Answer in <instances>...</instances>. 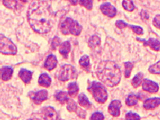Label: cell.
I'll use <instances>...</instances> for the list:
<instances>
[{
	"mask_svg": "<svg viewBox=\"0 0 160 120\" xmlns=\"http://www.w3.org/2000/svg\"><path fill=\"white\" fill-rule=\"evenodd\" d=\"M51 11L47 2H35L29 7L28 19L33 30L39 34H45L52 28Z\"/></svg>",
	"mask_w": 160,
	"mask_h": 120,
	"instance_id": "1",
	"label": "cell"
},
{
	"mask_svg": "<svg viewBox=\"0 0 160 120\" xmlns=\"http://www.w3.org/2000/svg\"><path fill=\"white\" fill-rule=\"evenodd\" d=\"M97 75L102 83L108 86H115L121 81V70L115 62L102 61L98 65Z\"/></svg>",
	"mask_w": 160,
	"mask_h": 120,
	"instance_id": "2",
	"label": "cell"
},
{
	"mask_svg": "<svg viewBox=\"0 0 160 120\" xmlns=\"http://www.w3.org/2000/svg\"><path fill=\"white\" fill-rule=\"evenodd\" d=\"M60 29L64 35L71 34V35L77 36L81 33L82 27L81 25L79 24V23L73 20L72 18H67L61 24Z\"/></svg>",
	"mask_w": 160,
	"mask_h": 120,
	"instance_id": "3",
	"label": "cell"
},
{
	"mask_svg": "<svg viewBox=\"0 0 160 120\" xmlns=\"http://www.w3.org/2000/svg\"><path fill=\"white\" fill-rule=\"evenodd\" d=\"M88 89L91 92L94 98L99 103H104L107 100L108 94L105 87L100 83L94 81L91 83Z\"/></svg>",
	"mask_w": 160,
	"mask_h": 120,
	"instance_id": "4",
	"label": "cell"
},
{
	"mask_svg": "<svg viewBox=\"0 0 160 120\" xmlns=\"http://www.w3.org/2000/svg\"><path fill=\"white\" fill-rule=\"evenodd\" d=\"M17 52V47L12 41L3 35H0V53L5 55H14Z\"/></svg>",
	"mask_w": 160,
	"mask_h": 120,
	"instance_id": "5",
	"label": "cell"
},
{
	"mask_svg": "<svg viewBox=\"0 0 160 120\" xmlns=\"http://www.w3.org/2000/svg\"><path fill=\"white\" fill-rule=\"evenodd\" d=\"M77 76V71L73 66L70 65H64L60 68L58 73V80L62 81H67L69 79H73Z\"/></svg>",
	"mask_w": 160,
	"mask_h": 120,
	"instance_id": "6",
	"label": "cell"
},
{
	"mask_svg": "<svg viewBox=\"0 0 160 120\" xmlns=\"http://www.w3.org/2000/svg\"><path fill=\"white\" fill-rule=\"evenodd\" d=\"M42 115L43 118L45 120H58V113L56 111V110L52 107H43L42 110Z\"/></svg>",
	"mask_w": 160,
	"mask_h": 120,
	"instance_id": "7",
	"label": "cell"
},
{
	"mask_svg": "<svg viewBox=\"0 0 160 120\" xmlns=\"http://www.w3.org/2000/svg\"><path fill=\"white\" fill-rule=\"evenodd\" d=\"M30 97L36 104H40L42 102L48 98V92L47 90H40L36 92L30 93Z\"/></svg>",
	"mask_w": 160,
	"mask_h": 120,
	"instance_id": "8",
	"label": "cell"
},
{
	"mask_svg": "<svg viewBox=\"0 0 160 120\" xmlns=\"http://www.w3.org/2000/svg\"><path fill=\"white\" fill-rule=\"evenodd\" d=\"M100 10L102 14L108 17V18H114L117 14V10L112 4L109 3H105L100 6Z\"/></svg>",
	"mask_w": 160,
	"mask_h": 120,
	"instance_id": "9",
	"label": "cell"
},
{
	"mask_svg": "<svg viewBox=\"0 0 160 120\" xmlns=\"http://www.w3.org/2000/svg\"><path fill=\"white\" fill-rule=\"evenodd\" d=\"M143 90L149 92L150 93H155L159 90V86L155 82L150 81V80H144L142 83Z\"/></svg>",
	"mask_w": 160,
	"mask_h": 120,
	"instance_id": "10",
	"label": "cell"
},
{
	"mask_svg": "<svg viewBox=\"0 0 160 120\" xmlns=\"http://www.w3.org/2000/svg\"><path fill=\"white\" fill-rule=\"evenodd\" d=\"M116 26L119 28L120 29H123L125 27H130L132 29V31L135 33H136L137 35H142L143 34V29L142 27L138 26H132V25L127 24L125 22H123V20H118L116 22Z\"/></svg>",
	"mask_w": 160,
	"mask_h": 120,
	"instance_id": "11",
	"label": "cell"
},
{
	"mask_svg": "<svg viewBox=\"0 0 160 120\" xmlns=\"http://www.w3.org/2000/svg\"><path fill=\"white\" fill-rule=\"evenodd\" d=\"M121 103L120 101H112L111 104L108 106V113L113 116V117H118L120 115V109H121Z\"/></svg>",
	"mask_w": 160,
	"mask_h": 120,
	"instance_id": "12",
	"label": "cell"
},
{
	"mask_svg": "<svg viewBox=\"0 0 160 120\" xmlns=\"http://www.w3.org/2000/svg\"><path fill=\"white\" fill-rule=\"evenodd\" d=\"M137 40L139 41H142L145 46H149L151 47L152 49H153L154 50L158 51L160 50V42L158 41L157 39H152V38H150V39H149V40L146 41V40L140 39H138V38H137Z\"/></svg>",
	"mask_w": 160,
	"mask_h": 120,
	"instance_id": "13",
	"label": "cell"
},
{
	"mask_svg": "<svg viewBox=\"0 0 160 120\" xmlns=\"http://www.w3.org/2000/svg\"><path fill=\"white\" fill-rule=\"evenodd\" d=\"M58 64V61H57V58L56 56L51 54L47 57V60L45 61L44 63V68L46 69L49 70V71H52L57 66Z\"/></svg>",
	"mask_w": 160,
	"mask_h": 120,
	"instance_id": "14",
	"label": "cell"
},
{
	"mask_svg": "<svg viewBox=\"0 0 160 120\" xmlns=\"http://www.w3.org/2000/svg\"><path fill=\"white\" fill-rule=\"evenodd\" d=\"M13 74V68L9 66H3L0 69V77L2 81H7L10 80Z\"/></svg>",
	"mask_w": 160,
	"mask_h": 120,
	"instance_id": "15",
	"label": "cell"
},
{
	"mask_svg": "<svg viewBox=\"0 0 160 120\" xmlns=\"http://www.w3.org/2000/svg\"><path fill=\"white\" fill-rule=\"evenodd\" d=\"M160 104V98H152L147 99L145 102H144V107L145 109L151 110L154 109L157 107H158Z\"/></svg>",
	"mask_w": 160,
	"mask_h": 120,
	"instance_id": "16",
	"label": "cell"
},
{
	"mask_svg": "<svg viewBox=\"0 0 160 120\" xmlns=\"http://www.w3.org/2000/svg\"><path fill=\"white\" fill-rule=\"evenodd\" d=\"M19 77L21 78V80L25 83H28L32 80V72L31 71L25 69V68H22L20 71V73H19Z\"/></svg>",
	"mask_w": 160,
	"mask_h": 120,
	"instance_id": "17",
	"label": "cell"
},
{
	"mask_svg": "<svg viewBox=\"0 0 160 120\" xmlns=\"http://www.w3.org/2000/svg\"><path fill=\"white\" fill-rule=\"evenodd\" d=\"M39 84L44 87H49L51 84V78L47 74L43 73L40 76L38 80Z\"/></svg>",
	"mask_w": 160,
	"mask_h": 120,
	"instance_id": "18",
	"label": "cell"
},
{
	"mask_svg": "<svg viewBox=\"0 0 160 120\" xmlns=\"http://www.w3.org/2000/svg\"><path fill=\"white\" fill-rule=\"evenodd\" d=\"M70 50V44L68 41L62 43L59 48V52L64 58H68V54Z\"/></svg>",
	"mask_w": 160,
	"mask_h": 120,
	"instance_id": "19",
	"label": "cell"
},
{
	"mask_svg": "<svg viewBox=\"0 0 160 120\" xmlns=\"http://www.w3.org/2000/svg\"><path fill=\"white\" fill-rule=\"evenodd\" d=\"M68 94L70 96H76L79 92V86L77 84V83H70L68 86Z\"/></svg>",
	"mask_w": 160,
	"mask_h": 120,
	"instance_id": "20",
	"label": "cell"
},
{
	"mask_svg": "<svg viewBox=\"0 0 160 120\" xmlns=\"http://www.w3.org/2000/svg\"><path fill=\"white\" fill-rule=\"evenodd\" d=\"M79 103L80 105L82 107H84L89 108L91 106V104L88 101V99L86 96L85 94H83V93H82V94H80L79 96Z\"/></svg>",
	"mask_w": 160,
	"mask_h": 120,
	"instance_id": "21",
	"label": "cell"
},
{
	"mask_svg": "<svg viewBox=\"0 0 160 120\" xmlns=\"http://www.w3.org/2000/svg\"><path fill=\"white\" fill-rule=\"evenodd\" d=\"M100 44V39L98 35H93L92 37L89 39L88 46L91 48H94L95 47L98 46Z\"/></svg>",
	"mask_w": 160,
	"mask_h": 120,
	"instance_id": "22",
	"label": "cell"
},
{
	"mask_svg": "<svg viewBox=\"0 0 160 120\" xmlns=\"http://www.w3.org/2000/svg\"><path fill=\"white\" fill-rule=\"evenodd\" d=\"M138 96H135V95H130L128 96V98L126 99V104L127 106H134L138 103Z\"/></svg>",
	"mask_w": 160,
	"mask_h": 120,
	"instance_id": "23",
	"label": "cell"
},
{
	"mask_svg": "<svg viewBox=\"0 0 160 120\" xmlns=\"http://www.w3.org/2000/svg\"><path fill=\"white\" fill-rule=\"evenodd\" d=\"M143 79V74L142 73H138L135 76L134 78H133L132 81V84L133 86V87L135 88H137L142 83V81Z\"/></svg>",
	"mask_w": 160,
	"mask_h": 120,
	"instance_id": "24",
	"label": "cell"
},
{
	"mask_svg": "<svg viewBox=\"0 0 160 120\" xmlns=\"http://www.w3.org/2000/svg\"><path fill=\"white\" fill-rule=\"evenodd\" d=\"M56 98L58 102L61 103H64L65 102L68 101V92H63V91H60L56 95Z\"/></svg>",
	"mask_w": 160,
	"mask_h": 120,
	"instance_id": "25",
	"label": "cell"
},
{
	"mask_svg": "<svg viewBox=\"0 0 160 120\" xmlns=\"http://www.w3.org/2000/svg\"><path fill=\"white\" fill-rule=\"evenodd\" d=\"M79 64L82 67L88 70V68L89 67V65H90V62H89V57L87 55H84V56H82V58L80 59Z\"/></svg>",
	"mask_w": 160,
	"mask_h": 120,
	"instance_id": "26",
	"label": "cell"
},
{
	"mask_svg": "<svg viewBox=\"0 0 160 120\" xmlns=\"http://www.w3.org/2000/svg\"><path fill=\"white\" fill-rule=\"evenodd\" d=\"M67 108L70 112H77L78 110V107L77 103L74 102L72 99H68V106Z\"/></svg>",
	"mask_w": 160,
	"mask_h": 120,
	"instance_id": "27",
	"label": "cell"
},
{
	"mask_svg": "<svg viewBox=\"0 0 160 120\" xmlns=\"http://www.w3.org/2000/svg\"><path fill=\"white\" fill-rule=\"evenodd\" d=\"M125 65V77L127 78H128L129 76H130L131 71H132V69L133 68V65L132 62H125L124 63Z\"/></svg>",
	"mask_w": 160,
	"mask_h": 120,
	"instance_id": "28",
	"label": "cell"
},
{
	"mask_svg": "<svg viewBox=\"0 0 160 120\" xmlns=\"http://www.w3.org/2000/svg\"><path fill=\"white\" fill-rule=\"evenodd\" d=\"M149 71L152 74H160V61L149 68Z\"/></svg>",
	"mask_w": 160,
	"mask_h": 120,
	"instance_id": "29",
	"label": "cell"
},
{
	"mask_svg": "<svg viewBox=\"0 0 160 120\" xmlns=\"http://www.w3.org/2000/svg\"><path fill=\"white\" fill-rule=\"evenodd\" d=\"M122 4H123V7L127 11H132L135 9V5H133L132 1H123Z\"/></svg>",
	"mask_w": 160,
	"mask_h": 120,
	"instance_id": "30",
	"label": "cell"
},
{
	"mask_svg": "<svg viewBox=\"0 0 160 120\" xmlns=\"http://www.w3.org/2000/svg\"><path fill=\"white\" fill-rule=\"evenodd\" d=\"M3 4L7 8H9L11 9H15L18 8V5L19 3L17 1H4Z\"/></svg>",
	"mask_w": 160,
	"mask_h": 120,
	"instance_id": "31",
	"label": "cell"
},
{
	"mask_svg": "<svg viewBox=\"0 0 160 120\" xmlns=\"http://www.w3.org/2000/svg\"><path fill=\"white\" fill-rule=\"evenodd\" d=\"M141 117L137 113L129 112L126 114V120H140Z\"/></svg>",
	"mask_w": 160,
	"mask_h": 120,
	"instance_id": "32",
	"label": "cell"
},
{
	"mask_svg": "<svg viewBox=\"0 0 160 120\" xmlns=\"http://www.w3.org/2000/svg\"><path fill=\"white\" fill-rule=\"evenodd\" d=\"M79 3L82 6H85L88 10H91L92 8L93 2L91 0H82V1H79Z\"/></svg>",
	"mask_w": 160,
	"mask_h": 120,
	"instance_id": "33",
	"label": "cell"
},
{
	"mask_svg": "<svg viewBox=\"0 0 160 120\" xmlns=\"http://www.w3.org/2000/svg\"><path fill=\"white\" fill-rule=\"evenodd\" d=\"M61 44V39L58 37H56L53 38V39L52 40V43H51V46H52V48L53 50H56V47L58 46H59Z\"/></svg>",
	"mask_w": 160,
	"mask_h": 120,
	"instance_id": "34",
	"label": "cell"
},
{
	"mask_svg": "<svg viewBox=\"0 0 160 120\" xmlns=\"http://www.w3.org/2000/svg\"><path fill=\"white\" fill-rule=\"evenodd\" d=\"M103 119H104V116L102 115V113H99V112L93 113L91 117V120H103Z\"/></svg>",
	"mask_w": 160,
	"mask_h": 120,
	"instance_id": "35",
	"label": "cell"
},
{
	"mask_svg": "<svg viewBox=\"0 0 160 120\" xmlns=\"http://www.w3.org/2000/svg\"><path fill=\"white\" fill-rule=\"evenodd\" d=\"M153 23L156 27L160 29V15H157L155 17V18L153 19Z\"/></svg>",
	"mask_w": 160,
	"mask_h": 120,
	"instance_id": "36",
	"label": "cell"
},
{
	"mask_svg": "<svg viewBox=\"0 0 160 120\" xmlns=\"http://www.w3.org/2000/svg\"><path fill=\"white\" fill-rule=\"evenodd\" d=\"M141 16H142V18L143 20H148V18H149V15H148V12L144 10L142 11V12H141Z\"/></svg>",
	"mask_w": 160,
	"mask_h": 120,
	"instance_id": "37",
	"label": "cell"
},
{
	"mask_svg": "<svg viewBox=\"0 0 160 120\" xmlns=\"http://www.w3.org/2000/svg\"><path fill=\"white\" fill-rule=\"evenodd\" d=\"M28 120H39V119H28Z\"/></svg>",
	"mask_w": 160,
	"mask_h": 120,
	"instance_id": "38",
	"label": "cell"
}]
</instances>
